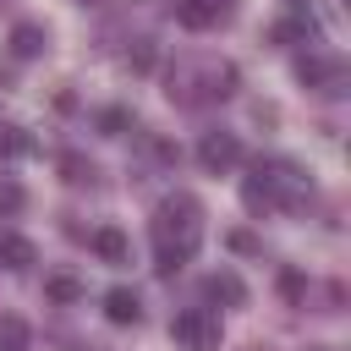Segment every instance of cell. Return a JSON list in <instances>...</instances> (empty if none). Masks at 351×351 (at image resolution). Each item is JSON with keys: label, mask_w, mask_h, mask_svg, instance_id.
Wrapping results in <instances>:
<instances>
[{"label": "cell", "mask_w": 351, "mask_h": 351, "mask_svg": "<svg viewBox=\"0 0 351 351\" xmlns=\"http://www.w3.org/2000/svg\"><path fill=\"white\" fill-rule=\"evenodd\" d=\"M197 241H203V208H197V197H186V192L165 197V203L154 208V252H159V274H176V269L197 252Z\"/></svg>", "instance_id": "6da1fadb"}, {"label": "cell", "mask_w": 351, "mask_h": 351, "mask_svg": "<svg viewBox=\"0 0 351 351\" xmlns=\"http://www.w3.org/2000/svg\"><path fill=\"white\" fill-rule=\"evenodd\" d=\"M307 197H313V181H307V170L291 165V159H258L252 176L241 181V203H247L252 214H269V208H302Z\"/></svg>", "instance_id": "7a4b0ae2"}, {"label": "cell", "mask_w": 351, "mask_h": 351, "mask_svg": "<svg viewBox=\"0 0 351 351\" xmlns=\"http://www.w3.org/2000/svg\"><path fill=\"white\" fill-rule=\"evenodd\" d=\"M236 66L230 60H181L176 71H170V99L176 104H186V110H197V104H219V99H230L236 93Z\"/></svg>", "instance_id": "3957f363"}, {"label": "cell", "mask_w": 351, "mask_h": 351, "mask_svg": "<svg viewBox=\"0 0 351 351\" xmlns=\"http://www.w3.org/2000/svg\"><path fill=\"white\" fill-rule=\"evenodd\" d=\"M170 335H176L181 351H219V340H225L214 307H186V313H176V318H170Z\"/></svg>", "instance_id": "277c9868"}, {"label": "cell", "mask_w": 351, "mask_h": 351, "mask_svg": "<svg viewBox=\"0 0 351 351\" xmlns=\"http://www.w3.org/2000/svg\"><path fill=\"white\" fill-rule=\"evenodd\" d=\"M296 77L307 88H318V93H346V66L335 55H302L296 60Z\"/></svg>", "instance_id": "5b68a950"}, {"label": "cell", "mask_w": 351, "mask_h": 351, "mask_svg": "<svg viewBox=\"0 0 351 351\" xmlns=\"http://www.w3.org/2000/svg\"><path fill=\"white\" fill-rule=\"evenodd\" d=\"M197 165L203 170H236L241 165V143H236V132H203V143H197Z\"/></svg>", "instance_id": "8992f818"}, {"label": "cell", "mask_w": 351, "mask_h": 351, "mask_svg": "<svg viewBox=\"0 0 351 351\" xmlns=\"http://www.w3.org/2000/svg\"><path fill=\"white\" fill-rule=\"evenodd\" d=\"M230 11H236V0H176V22H181V27H192V33L219 27Z\"/></svg>", "instance_id": "52a82bcc"}, {"label": "cell", "mask_w": 351, "mask_h": 351, "mask_svg": "<svg viewBox=\"0 0 351 351\" xmlns=\"http://www.w3.org/2000/svg\"><path fill=\"white\" fill-rule=\"evenodd\" d=\"M33 263H38V247H33L27 236L5 230V236H0V269H11V274H27Z\"/></svg>", "instance_id": "ba28073f"}, {"label": "cell", "mask_w": 351, "mask_h": 351, "mask_svg": "<svg viewBox=\"0 0 351 351\" xmlns=\"http://www.w3.org/2000/svg\"><path fill=\"white\" fill-rule=\"evenodd\" d=\"M44 44H49V33H44L38 22H16V27H11V55H16V60L44 55Z\"/></svg>", "instance_id": "9c48e42d"}, {"label": "cell", "mask_w": 351, "mask_h": 351, "mask_svg": "<svg viewBox=\"0 0 351 351\" xmlns=\"http://www.w3.org/2000/svg\"><path fill=\"white\" fill-rule=\"evenodd\" d=\"M104 318H110V324H137V318H143V302H137V291L115 285V291L104 296Z\"/></svg>", "instance_id": "30bf717a"}, {"label": "cell", "mask_w": 351, "mask_h": 351, "mask_svg": "<svg viewBox=\"0 0 351 351\" xmlns=\"http://www.w3.org/2000/svg\"><path fill=\"white\" fill-rule=\"evenodd\" d=\"M93 252H99L104 263H126V258H132V241H126L115 225H104V230H93Z\"/></svg>", "instance_id": "8fae6325"}, {"label": "cell", "mask_w": 351, "mask_h": 351, "mask_svg": "<svg viewBox=\"0 0 351 351\" xmlns=\"http://www.w3.org/2000/svg\"><path fill=\"white\" fill-rule=\"evenodd\" d=\"M203 296H208V302H230V307H241V302H247V285H241L236 274H208V280H203Z\"/></svg>", "instance_id": "7c38bea8"}, {"label": "cell", "mask_w": 351, "mask_h": 351, "mask_svg": "<svg viewBox=\"0 0 351 351\" xmlns=\"http://www.w3.org/2000/svg\"><path fill=\"white\" fill-rule=\"evenodd\" d=\"M27 346H33V329L16 313H0V351H27Z\"/></svg>", "instance_id": "4fadbf2b"}, {"label": "cell", "mask_w": 351, "mask_h": 351, "mask_svg": "<svg viewBox=\"0 0 351 351\" xmlns=\"http://www.w3.org/2000/svg\"><path fill=\"white\" fill-rule=\"evenodd\" d=\"M60 170H66V181H71V186H82V181H93V165H88L82 154H66V159H60Z\"/></svg>", "instance_id": "5bb4252c"}, {"label": "cell", "mask_w": 351, "mask_h": 351, "mask_svg": "<svg viewBox=\"0 0 351 351\" xmlns=\"http://www.w3.org/2000/svg\"><path fill=\"white\" fill-rule=\"evenodd\" d=\"M44 291H49L55 302H77V296H82V285H77L71 274H49V285H44Z\"/></svg>", "instance_id": "9a60e30c"}, {"label": "cell", "mask_w": 351, "mask_h": 351, "mask_svg": "<svg viewBox=\"0 0 351 351\" xmlns=\"http://www.w3.org/2000/svg\"><path fill=\"white\" fill-rule=\"evenodd\" d=\"M307 33H313V16H291V22H280V27H274V38H280V44L307 38Z\"/></svg>", "instance_id": "2e32d148"}, {"label": "cell", "mask_w": 351, "mask_h": 351, "mask_svg": "<svg viewBox=\"0 0 351 351\" xmlns=\"http://www.w3.org/2000/svg\"><path fill=\"white\" fill-rule=\"evenodd\" d=\"M22 203H27V192L16 181H0V214H22Z\"/></svg>", "instance_id": "e0dca14e"}, {"label": "cell", "mask_w": 351, "mask_h": 351, "mask_svg": "<svg viewBox=\"0 0 351 351\" xmlns=\"http://www.w3.org/2000/svg\"><path fill=\"white\" fill-rule=\"evenodd\" d=\"M126 60H132L137 71H148V66H154V44H148V38H137V49H126Z\"/></svg>", "instance_id": "ac0fdd59"}, {"label": "cell", "mask_w": 351, "mask_h": 351, "mask_svg": "<svg viewBox=\"0 0 351 351\" xmlns=\"http://www.w3.org/2000/svg\"><path fill=\"white\" fill-rule=\"evenodd\" d=\"M126 121H132V115H126V110H104V115H99V126H104V132H110V137H115V132H121V126H126Z\"/></svg>", "instance_id": "d6986e66"}, {"label": "cell", "mask_w": 351, "mask_h": 351, "mask_svg": "<svg viewBox=\"0 0 351 351\" xmlns=\"http://www.w3.org/2000/svg\"><path fill=\"white\" fill-rule=\"evenodd\" d=\"M82 5H99V0H82Z\"/></svg>", "instance_id": "ffe728a7"}]
</instances>
